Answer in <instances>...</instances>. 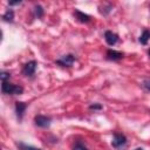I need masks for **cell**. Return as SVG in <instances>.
<instances>
[{
    "label": "cell",
    "instance_id": "2",
    "mask_svg": "<svg viewBox=\"0 0 150 150\" xmlns=\"http://www.w3.org/2000/svg\"><path fill=\"white\" fill-rule=\"evenodd\" d=\"M74 62H75V56L73 54L63 55L62 57H60L59 60H56V63L60 64V66H62V67H70Z\"/></svg>",
    "mask_w": 150,
    "mask_h": 150
},
{
    "label": "cell",
    "instance_id": "8",
    "mask_svg": "<svg viewBox=\"0 0 150 150\" xmlns=\"http://www.w3.org/2000/svg\"><path fill=\"white\" fill-rule=\"evenodd\" d=\"M26 108H27V104L23 103V102H16V103H15V111H16V115H18V117H19L20 120L22 118Z\"/></svg>",
    "mask_w": 150,
    "mask_h": 150
},
{
    "label": "cell",
    "instance_id": "5",
    "mask_svg": "<svg viewBox=\"0 0 150 150\" xmlns=\"http://www.w3.org/2000/svg\"><path fill=\"white\" fill-rule=\"evenodd\" d=\"M50 117H47V116H42V115H38V116H35V118H34V122H35V124L38 125V127H40V128H47V127H49L50 125Z\"/></svg>",
    "mask_w": 150,
    "mask_h": 150
},
{
    "label": "cell",
    "instance_id": "15",
    "mask_svg": "<svg viewBox=\"0 0 150 150\" xmlns=\"http://www.w3.org/2000/svg\"><path fill=\"white\" fill-rule=\"evenodd\" d=\"M73 150H87V148L82 143H76L75 146L73 148Z\"/></svg>",
    "mask_w": 150,
    "mask_h": 150
},
{
    "label": "cell",
    "instance_id": "10",
    "mask_svg": "<svg viewBox=\"0 0 150 150\" xmlns=\"http://www.w3.org/2000/svg\"><path fill=\"white\" fill-rule=\"evenodd\" d=\"M149 39H150V32H149L148 29H144L143 33H142L141 36H139V42H141L142 45H146L148 41H149Z\"/></svg>",
    "mask_w": 150,
    "mask_h": 150
},
{
    "label": "cell",
    "instance_id": "12",
    "mask_svg": "<svg viewBox=\"0 0 150 150\" xmlns=\"http://www.w3.org/2000/svg\"><path fill=\"white\" fill-rule=\"evenodd\" d=\"M2 19H4L5 21H7V22H12L13 19H14V12H13L12 9H7L6 13L2 15Z\"/></svg>",
    "mask_w": 150,
    "mask_h": 150
},
{
    "label": "cell",
    "instance_id": "6",
    "mask_svg": "<svg viewBox=\"0 0 150 150\" xmlns=\"http://www.w3.org/2000/svg\"><path fill=\"white\" fill-rule=\"evenodd\" d=\"M104 39H105V42L109 46H114L118 41V35L115 34V33H112L111 30H107L104 33Z\"/></svg>",
    "mask_w": 150,
    "mask_h": 150
},
{
    "label": "cell",
    "instance_id": "20",
    "mask_svg": "<svg viewBox=\"0 0 150 150\" xmlns=\"http://www.w3.org/2000/svg\"><path fill=\"white\" fill-rule=\"evenodd\" d=\"M148 54H149V56H150V49H149V52H148Z\"/></svg>",
    "mask_w": 150,
    "mask_h": 150
},
{
    "label": "cell",
    "instance_id": "13",
    "mask_svg": "<svg viewBox=\"0 0 150 150\" xmlns=\"http://www.w3.org/2000/svg\"><path fill=\"white\" fill-rule=\"evenodd\" d=\"M34 12H35V15H36L38 18H41V16L43 15V9H42V7H41L40 5H36V6L34 7Z\"/></svg>",
    "mask_w": 150,
    "mask_h": 150
},
{
    "label": "cell",
    "instance_id": "4",
    "mask_svg": "<svg viewBox=\"0 0 150 150\" xmlns=\"http://www.w3.org/2000/svg\"><path fill=\"white\" fill-rule=\"evenodd\" d=\"M36 66H38V63H36V61H34V60L27 62V63L23 66V69H22L23 74H25L26 76H33L34 73H35Z\"/></svg>",
    "mask_w": 150,
    "mask_h": 150
},
{
    "label": "cell",
    "instance_id": "17",
    "mask_svg": "<svg viewBox=\"0 0 150 150\" xmlns=\"http://www.w3.org/2000/svg\"><path fill=\"white\" fill-rule=\"evenodd\" d=\"M89 108H90V109H94V110H98V109L102 108V105H101V104H91Z\"/></svg>",
    "mask_w": 150,
    "mask_h": 150
},
{
    "label": "cell",
    "instance_id": "16",
    "mask_svg": "<svg viewBox=\"0 0 150 150\" xmlns=\"http://www.w3.org/2000/svg\"><path fill=\"white\" fill-rule=\"evenodd\" d=\"M143 87H144L146 90L150 91V80H145V81L143 82Z\"/></svg>",
    "mask_w": 150,
    "mask_h": 150
},
{
    "label": "cell",
    "instance_id": "9",
    "mask_svg": "<svg viewBox=\"0 0 150 150\" xmlns=\"http://www.w3.org/2000/svg\"><path fill=\"white\" fill-rule=\"evenodd\" d=\"M74 15L76 16V19H77L80 22H88V21L90 20V16H89L88 14H84L83 12H81V11H79V9L75 11Z\"/></svg>",
    "mask_w": 150,
    "mask_h": 150
},
{
    "label": "cell",
    "instance_id": "11",
    "mask_svg": "<svg viewBox=\"0 0 150 150\" xmlns=\"http://www.w3.org/2000/svg\"><path fill=\"white\" fill-rule=\"evenodd\" d=\"M16 146H18L19 150H41L39 148H35V146H32V145H27V144H25L22 142L16 143Z\"/></svg>",
    "mask_w": 150,
    "mask_h": 150
},
{
    "label": "cell",
    "instance_id": "1",
    "mask_svg": "<svg viewBox=\"0 0 150 150\" xmlns=\"http://www.w3.org/2000/svg\"><path fill=\"white\" fill-rule=\"evenodd\" d=\"M1 91L4 94H7V95H19L23 91V89L20 86L12 84V83H8L6 81V82H2V84H1Z\"/></svg>",
    "mask_w": 150,
    "mask_h": 150
},
{
    "label": "cell",
    "instance_id": "7",
    "mask_svg": "<svg viewBox=\"0 0 150 150\" xmlns=\"http://www.w3.org/2000/svg\"><path fill=\"white\" fill-rule=\"evenodd\" d=\"M122 57H123V53H121V52L111 50V49H109V50L107 52V59H108V60L117 61V60H121Z\"/></svg>",
    "mask_w": 150,
    "mask_h": 150
},
{
    "label": "cell",
    "instance_id": "14",
    "mask_svg": "<svg viewBox=\"0 0 150 150\" xmlns=\"http://www.w3.org/2000/svg\"><path fill=\"white\" fill-rule=\"evenodd\" d=\"M9 77H11V74H9V73H7V71H1V74H0V79H1L2 82H6Z\"/></svg>",
    "mask_w": 150,
    "mask_h": 150
},
{
    "label": "cell",
    "instance_id": "18",
    "mask_svg": "<svg viewBox=\"0 0 150 150\" xmlns=\"http://www.w3.org/2000/svg\"><path fill=\"white\" fill-rule=\"evenodd\" d=\"M8 4H9V6H14V5H20L21 1L20 0H18V1H9Z\"/></svg>",
    "mask_w": 150,
    "mask_h": 150
},
{
    "label": "cell",
    "instance_id": "19",
    "mask_svg": "<svg viewBox=\"0 0 150 150\" xmlns=\"http://www.w3.org/2000/svg\"><path fill=\"white\" fill-rule=\"evenodd\" d=\"M135 150H143L142 148H137V149H135Z\"/></svg>",
    "mask_w": 150,
    "mask_h": 150
},
{
    "label": "cell",
    "instance_id": "3",
    "mask_svg": "<svg viewBox=\"0 0 150 150\" xmlns=\"http://www.w3.org/2000/svg\"><path fill=\"white\" fill-rule=\"evenodd\" d=\"M125 143H127V137L124 135H122V134H115L114 135V138H112V142H111L114 148H117V149L122 148V146L125 145Z\"/></svg>",
    "mask_w": 150,
    "mask_h": 150
}]
</instances>
